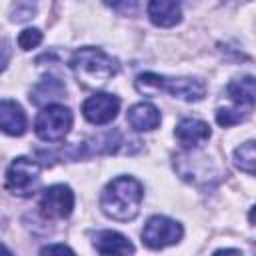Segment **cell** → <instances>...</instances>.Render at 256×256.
I'll list each match as a JSON object with an SVG mask.
<instances>
[{
    "label": "cell",
    "mask_w": 256,
    "mask_h": 256,
    "mask_svg": "<svg viewBox=\"0 0 256 256\" xmlns=\"http://www.w3.org/2000/svg\"><path fill=\"white\" fill-rule=\"evenodd\" d=\"M144 198L142 184L132 178V176H118L112 182L106 184L100 196V208L106 216L118 220V222H128L136 218L140 204Z\"/></svg>",
    "instance_id": "6da1fadb"
},
{
    "label": "cell",
    "mask_w": 256,
    "mask_h": 256,
    "mask_svg": "<svg viewBox=\"0 0 256 256\" xmlns=\"http://www.w3.org/2000/svg\"><path fill=\"white\" fill-rule=\"evenodd\" d=\"M70 68L86 88H100L118 72V62L100 48L84 46L70 58Z\"/></svg>",
    "instance_id": "7a4b0ae2"
},
{
    "label": "cell",
    "mask_w": 256,
    "mask_h": 256,
    "mask_svg": "<svg viewBox=\"0 0 256 256\" xmlns=\"http://www.w3.org/2000/svg\"><path fill=\"white\" fill-rule=\"evenodd\" d=\"M136 88L140 92H168L176 98H182L186 102H198L206 94V84L198 78H168L158 76L152 72L140 74L136 80Z\"/></svg>",
    "instance_id": "3957f363"
},
{
    "label": "cell",
    "mask_w": 256,
    "mask_h": 256,
    "mask_svg": "<svg viewBox=\"0 0 256 256\" xmlns=\"http://www.w3.org/2000/svg\"><path fill=\"white\" fill-rule=\"evenodd\" d=\"M72 128V112L60 104H48L34 120V132L44 142H60Z\"/></svg>",
    "instance_id": "277c9868"
},
{
    "label": "cell",
    "mask_w": 256,
    "mask_h": 256,
    "mask_svg": "<svg viewBox=\"0 0 256 256\" xmlns=\"http://www.w3.org/2000/svg\"><path fill=\"white\" fill-rule=\"evenodd\" d=\"M40 182V164L32 158L20 156L6 170V188L16 196H30Z\"/></svg>",
    "instance_id": "5b68a950"
},
{
    "label": "cell",
    "mask_w": 256,
    "mask_h": 256,
    "mask_svg": "<svg viewBox=\"0 0 256 256\" xmlns=\"http://www.w3.org/2000/svg\"><path fill=\"white\" fill-rule=\"evenodd\" d=\"M182 234L184 230L176 220H170L166 216H152L142 228V242L152 250H160L176 244Z\"/></svg>",
    "instance_id": "8992f818"
},
{
    "label": "cell",
    "mask_w": 256,
    "mask_h": 256,
    "mask_svg": "<svg viewBox=\"0 0 256 256\" xmlns=\"http://www.w3.org/2000/svg\"><path fill=\"white\" fill-rule=\"evenodd\" d=\"M74 208V192L70 186L54 184L42 192L40 210L46 218H68Z\"/></svg>",
    "instance_id": "52a82bcc"
},
{
    "label": "cell",
    "mask_w": 256,
    "mask_h": 256,
    "mask_svg": "<svg viewBox=\"0 0 256 256\" xmlns=\"http://www.w3.org/2000/svg\"><path fill=\"white\" fill-rule=\"evenodd\" d=\"M120 110V100L112 94L106 92H98L90 98L84 100L82 104V114L90 124H108L116 118Z\"/></svg>",
    "instance_id": "ba28073f"
},
{
    "label": "cell",
    "mask_w": 256,
    "mask_h": 256,
    "mask_svg": "<svg viewBox=\"0 0 256 256\" xmlns=\"http://www.w3.org/2000/svg\"><path fill=\"white\" fill-rule=\"evenodd\" d=\"M174 134H176L178 142L182 144V148L192 150V148L200 146L202 142H206L212 132H210V126L200 118H182L176 124Z\"/></svg>",
    "instance_id": "9c48e42d"
},
{
    "label": "cell",
    "mask_w": 256,
    "mask_h": 256,
    "mask_svg": "<svg viewBox=\"0 0 256 256\" xmlns=\"http://www.w3.org/2000/svg\"><path fill=\"white\" fill-rule=\"evenodd\" d=\"M148 16L160 28H172L182 18L180 0H148Z\"/></svg>",
    "instance_id": "30bf717a"
},
{
    "label": "cell",
    "mask_w": 256,
    "mask_h": 256,
    "mask_svg": "<svg viewBox=\"0 0 256 256\" xmlns=\"http://www.w3.org/2000/svg\"><path fill=\"white\" fill-rule=\"evenodd\" d=\"M0 130L8 136H22L26 132V114L14 100H0Z\"/></svg>",
    "instance_id": "8fae6325"
},
{
    "label": "cell",
    "mask_w": 256,
    "mask_h": 256,
    "mask_svg": "<svg viewBox=\"0 0 256 256\" xmlns=\"http://www.w3.org/2000/svg\"><path fill=\"white\" fill-rule=\"evenodd\" d=\"M92 244H94L96 252H100V254H132L134 252L132 242L114 230L96 232Z\"/></svg>",
    "instance_id": "7c38bea8"
},
{
    "label": "cell",
    "mask_w": 256,
    "mask_h": 256,
    "mask_svg": "<svg viewBox=\"0 0 256 256\" xmlns=\"http://www.w3.org/2000/svg\"><path fill=\"white\" fill-rule=\"evenodd\" d=\"M128 122L138 132H150L160 124V112L154 104L138 102L128 110Z\"/></svg>",
    "instance_id": "4fadbf2b"
},
{
    "label": "cell",
    "mask_w": 256,
    "mask_h": 256,
    "mask_svg": "<svg viewBox=\"0 0 256 256\" xmlns=\"http://www.w3.org/2000/svg\"><path fill=\"white\" fill-rule=\"evenodd\" d=\"M66 94V86L62 84V80H58L56 76H46L42 78L30 92V100L36 104V106H42V104H48L52 100H58Z\"/></svg>",
    "instance_id": "5bb4252c"
},
{
    "label": "cell",
    "mask_w": 256,
    "mask_h": 256,
    "mask_svg": "<svg viewBox=\"0 0 256 256\" xmlns=\"http://www.w3.org/2000/svg\"><path fill=\"white\" fill-rule=\"evenodd\" d=\"M228 94L236 104L252 106L254 104V78L252 76H244V78L232 80L228 84Z\"/></svg>",
    "instance_id": "9a60e30c"
},
{
    "label": "cell",
    "mask_w": 256,
    "mask_h": 256,
    "mask_svg": "<svg viewBox=\"0 0 256 256\" xmlns=\"http://www.w3.org/2000/svg\"><path fill=\"white\" fill-rule=\"evenodd\" d=\"M234 162H236V166L242 170V172H246V174H254V166H256V152H254V142L252 140H248V142H244V144H240L238 148H236V152H234Z\"/></svg>",
    "instance_id": "2e32d148"
},
{
    "label": "cell",
    "mask_w": 256,
    "mask_h": 256,
    "mask_svg": "<svg viewBox=\"0 0 256 256\" xmlns=\"http://www.w3.org/2000/svg\"><path fill=\"white\" fill-rule=\"evenodd\" d=\"M42 42V32L38 28H26L18 36V46L22 50H32Z\"/></svg>",
    "instance_id": "e0dca14e"
},
{
    "label": "cell",
    "mask_w": 256,
    "mask_h": 256,
    "mask_svg": "<svg viewBox=\"0 0 256 256\" xmlns=\"http://www.w3.org/2000/svg\"><path fill=\"white\" fill-rule=\"evenodd\" d=\"M244 120V114H240V110H232V108H220L216 112V122L220 126H234L238 122Z\"/></svg>",
    "instance_id": "ac0fdd59"
},
{
    "label": "cell",
    "mask_w": 256,
    "mask_h": 256,
    "mask_svg": "<svg viewBox=\"0 0 256 256\" xmlns=\"http://www.w3.org/2000/svg\"><path fill=\"white\" fill-rule=\"evenodd\" d=\"M104 4L120 14H134L138 8V0H104Z\"/></svg>",
    "instance_id": "d6986e66"
},
{
    "label": "cell",
    "mask_w": 256,
    "mask_h": 256,
    "mask_svg": "<svg viewBox=\"0 0 256 256\" xmlns=\"http://www.w3.org/2000/svg\"><path fill=\"white\" fill-rule=\"evenodd\" d=\"M10 60V48H8V42L6 40H0V72L6 68Z\"/></svg>",
    "instance_id": "ffe728a7"
},
{
    "label": "cell",
    "mask_w": 256,
    "mask_h": 256,
    "mask_svg": "<svg viewBox=\"0 0 256 256\" xmlns=\"http://www.w3.org/2000/svg\"><path fill=\"white\" fill-rule=\"evenodd\" d=\"M40 252L42 254H52V252H68V254H72L74 250L68 248V246H64V244H50V246H44Z\"/></svg>",
    "instance_id": "44dd1931"
},
{
    "label": "cell",
    "mask_w": 256,
    "mask_h": 256,
    "mask_svg": "<svg viewBox=\"0 0 256 256\" xmlns=\"http://www.w3.org/2000/svg\"><path fill=\"white\" fill-rule=\"evenodd\" d=\"M0 252H4V254H10V250H8L6 246H2V244H0Z\"/></svg>",
    "instance_id": "7402d4cb"
}]
</instances>
